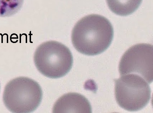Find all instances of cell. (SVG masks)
Masks as SVG:
<instances>
[{"label":"cell","mask_w":153,"mask_h":113,"mask_svg":"<svg viewBox=\"0 0 153 113\" xmlns=\"http://www.w3.org/2000/svg\"><path fill=\"white\" fill-rule=\"evenodd\" d=\"M43 97L41 87L31 78L21 76L11 80L3 93L4 103L10 112L29 113L39 106Z\"/></svg>","instance_id":"2"},{"label":"cell","mask_w":153,"mask_h":113,"mask_svg":"<svg viewBox=\"0 0 153 113\" xmlns=\"http://www.w3.org/2000/svg\"><path fill=\"white\" fill-rule=\"evenodd\" d=\"M115 96L122 108L130 112H136L145 107L151 99L149 83L138 75H121L115 80Z\"/></svg>","instance_id":"4"},{"label":"cell","mask_w":153,"mask_h":113,"mask_svg":"<svg viewBox=\"0 0 153 113\" xmlns=\"http://www.w3.org/2000/svg\"><path fill=\"white\" fill-rule=\"evenodd\" d=\"M0 90H1V84H0Z\"/></svg>","instance_id":"9"},{"label":"cell","mask_w":153,"mask_h":113,"mask_svg":"<svg viewBox=\"0 0 153 113\" xmlns=\"http://www.w3.org/2000/svg\"><path fill=\"white\" fill-rule=\"evenodd\" d=\"M53 113L92 112L91 105L88 100L82 95L70 92L64 95L55 102Z\"/></svg>","instance_id":"6"},{"label":"cell","mask_w":153,"mask_h":113,"mask_svg":"<svg viewBox=\"0 0 153 113\" xmlns=\"http://www.w3.org/2000/svg\"><path fill=\"white\" fill-rule=\"evenodd\" d=\"M153 46L140 43L129 48L121 58L119 65L121 76L138 75L150 84L153 81Z\"/></svg>","instance_id":"5"},{"label":"cell","mask_w":153,"mask_h":113,"mask_svg":"<svg viewBox=\"0 0 153 113\" xmlns=\"http://www.w3.org/2000/svg\"><path fill=\"white\" fill-rule=\"evenodd\" d=\"M34 61L36 68L42 74L52 79L67 74L72 67L73 62L69 48L54 41L40 44L34 53Z\"/></svg>","instance_id":"3"},{"label":"cell","mask_w":153,"mask_h":113,"mask_svg":"<svg viewBox=\"0 0 153 113\" xmlns=\"http://www.w3.org/2000/svg\"><path fill=\"white\" fill-rule=\"evenodd\" d=\"M24 0H0V17H10L17 13Z\"/></svg>","instance_id":"8"},{"label":"cell","mask_w":153,"mask_h":113,"mask_svg":"<svg viewBox=\"0 0 153 113\" xmlns=\"http://www.w3.org/2000/svg\"><path fill=\"white\" fill-rule=\"evenodd\" d=\"M113 36V27L109 21L104 16L93 14L77 22L72 32L71 41L80 53L95 56L108 48Z\"/></svg>","instance_id":"1"},{"label":"cell","mask_w":153,"mask_h":113,"mask_svg":"<svg viewBox=\"0 0 153 113\" xmlns=\"http://www.w3.org/2000/svg\"><path fill=\"white\" fill-rule=\"evenodd\" d=\"M142 0H106L110 10L121 16H126L135 12L141 4Z\"/></svg>","instance_id":"7"}]
</instances>
